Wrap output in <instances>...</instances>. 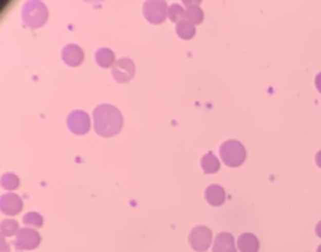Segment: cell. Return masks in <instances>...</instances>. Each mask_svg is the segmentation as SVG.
<instances>
[{"instance_id": "cell-1", "label": "cell", "mask_w": 321, "mask_h": 252, "mask_svg": "<svg viewBox=\"0 0 321 252\" xmlns=\"http://www.w3.org/2000/svg\"><path fill=\"white\" fill-rule=\"evenodd\" d=\"M93 127L101 137H115L123 128V115L113 104H99L93 110Z\"/></svg>"}, {"instance_id": "cell-2", "label": "cell", "mask_w": 321, "mask_h": 252, "mask_svg": "<svg viewBox=\"0 0 321 252\" xmlns=\"http://www.w3.org/2000/svg\"><path fill=\"white\" fill-rule=\"evenodd\" d=\"M49 18L47 5L41 0H28L22 9V21L28 28H42Z\"/></svg>"}, {"instance_id": "cell-3", "label": "cell", "mask_w": 321, "mask_h": 252, "mask_svg": "<svg viewBox=\"0 0 321 252\" xmlns=\"http://www.w3.org/2000/svg\"><path fill=\"white\" fill-rule=\"evenodd\" d=\"M220 156L227 167H240L246 161V148L236 140H227L220 146Z\"/></svg>"}, {"instance_id": "cell-4", "label": "cell", "mask_w": 321, "mask_h": 252, "mask_svg": "<svg viewBox=\"0 0 321 252\" xmlns=\"http://www.w3.org/2000/svg\"><path fill=\"white\" fill-rule=\"evenodd\" d=\"M143 15L150 24H161L168 16V5L163 0H147L143 4Z\"/></svg>"}, {"instance_id": "cell-5", "label": "cell", "mask_w": 321, "mask_h": 252, "mask_svg": "<svg viewBox=\"0 0 321 252\" xmlns=\"http://www.w3.org/2000/svg\"><path fill=\"white\" fill-rule=\"evenodd\" d=\"M67 127L73 134L84 135L90 129V117L82 109H74L68 114Z\"/></svg>"}, {"instance_id": "cell-6", "label": "cell", "mask_w": 321, "mask_h": 252, "mask_svg": "<svg viewBox=\"0 0 321 252\" xmlns=\"http://www.w3.org/2000/svg\"><path fill=\"white\" fill-rule=\"evenodd\" d=\"M188 241L191 247L197 252H204L210 248L212 241V231L206 226H196L190 232Z\"/></svg>"}, {"instance_id": "cell-7", "label": "cell", "mask_w": 321, "mask_h": 252, "mask_svg": "<svg viewBox=\"0 0 321 252\" xmlns=\"http://www.w3.org/2000/svg\"><path fill=\"white\" fill-rule=\"evenodd\" d=\"M136 74L135 62L130 58H119L112 67V75L118 83H128Z\"/></svg>"}, {"instance_id": "cell-8", "label": "cell", "mask_w": 321, "mask_h": 252, "mask_svg": "<svg viewBox=\"0 0 321 252\" xmlns=\"http://www.w3.org/2000/svg\"><path fill=\"white\" fill-rule=\"evenodd\" d=\"M41 241V235L30 227H23L15 235V242L21 250H35Z\"/></svg>"}, {"instance_id": "cell-9", "label": "cell", "mask_w": 321, "mask_h": 252, "mask_svg": "<svg viewBox=\"0 0 321 252\" xmlns=\"http://www.w3.org/2000/svg\"><path fill=\"white\" fill-rule=\"evenodd\" d=\"M23 209L22 198L15 193H4L0 197V211L7 216H15Z\"/></svg>"}, {"instance_id": "cell-10", "label": "cell", "mask_w": 321, "mask_h": 252, "mask_svg": "<svg viewBox=\"0 0 321 252\" xmlns=\"http://www.w3.org/2000/svg\"><path fill=\"white\" fill-rule=\"evenodd\" d=\"M62 59L67 66L79 67L84 61V52L79 45L67 44L62 49Z\"/></svg>"}, {"instance_id": "cell-11", "label": "cell", "mask_w": 321, "mask_h": 252, "mask_svg": "<svg viewBox=\"0 0 321 252\" xmlns=\"http://www.w3.org/2000/svg\"><path fill=\"white\" fill-rule=\"evenodd\" d=\"M204 198L207 203L214 207L222 206L226 201V192L220 185H211L204 189Z\"/></svg>"}, {"instance_id": "cell-12", "label": "cell", "mask_w": 321, "mask_h": 252, "mask_svg": "<svg viewBox=\"0 0 321 252\" xmlns=\"http://www.w3.org/2000/svg\"><path fill=\"white\" fill-rule=\"evenodd\" d=\"M212 252H237L234 236L229 232H220L215 239Z\"/></svg>"}, {"instance_id": "cell-13", "label": "cell", "mask_w": 321, "mask_h": 252, "mask_svg": "<svg viewBox=\"0 0 321 252\" xmlns=\"http://www.w3.org/2000/svg\"><path fill=\"white\" fill-rule=\"evenodd\" d=\"M237 246L241 252H258L260 250L258 239L254 234H250V232L240 235L237 240Z\"/></svg>"}, {"instance_id": "cell-14", "label": "cell", "mask_w": 321, "mask_h": 252, "mask_svg": "<svg viewBox=\"0 0 321 252\" xmlns=\"http://www.w3.org/2000/svg\"><path fill=\"white\" fill-rule=\"evenodd\" d=\"M96 63L101 68H110L116 63V54L109 48H99L95 54Z\"/></svg>"}, {"instance_id": "cell-15", "label": "cell", "mask_w": 321, "mask_h": 252, "mask_svg": "<svg viewBox=\"0 0 321 252\" xmlns=\"http://www.w3.org/2000/svg\"><path fill=\"white\" fill-rule=\"evenodd\" d=\"M201 168L206 175H212L220 169V161L212 152H207L201 158Z\"/></svg>"}, {"instance_id": "cell-16", "label": "cell", "mask_w": 321, "mask_h": 252, "mask_svg": "<svg viewBox=\"0 0 321 252\" xmlns=\"http://www.w3.org/2000/svg\"><path fill=\"white\" fill-rule=\"evenodd\" d=\"M204 14L203 10L198 5H190L186 7V13H184V21L190 22L193 25L201 24L203 22Z\"/></svg>"}, {"instance_id": "cell-17", "label": "cell", "mask_w": 321, "mask_h": 252, "mask_svg": "<svg viewBox=\"0 0 321 252\" xmlns=\"http://www.w3.org/2000/svg\"><path fill=\"white\" fill-rule=\"evenodd\" d=\"M176 33L183 41H190V39H192L195 36L196 28L190 22L182 21L176 24Z\"/></svg>"}, {"instance_id": "cell-18", "label": "cell", "mask_w": 321, "mask_h": 252, "mask_svg": "<svg viewBox=\"0 0 321 252\" xmlns=\"http://www.w3.org/2000/svg\"><path fill=\"white\" fill-rule=\"evenodd\" d=\"M21 230L18 226V222L15 220H3L0 223V231H2L3 237H11L14 235L18 234V231Z\"/></svg>"}, {"instance_id": "cell-19", "label": "cell", "mask_w": 321, "mask_h": 252, "mask_svg": "<svg viewBox=\"0 0 321 252\" xmlns=\"http://www.w3.org/2000/svg\"><path fill=\"white\" fill-rule=\"evenodd\" d=\"M23 223L30 228L32 227L39 228L43 226L44 220L43 217H42V215L38 214V212H28V214H25L24 217H23Z\"/></svg>"}, {"instance_id": "cell-20", "label": "cell", "mask_w": 321, "mask_h": 252, "mask_svg": "<svg viewBox=\"0 0 321 252\" xmlns=\"http://www.w3.org/2000/svg\"><path fill=\"white\" fill-rule=\"evenodd\" d=\"M3 188L8 189V191H14L21 185V180L18 178V176L14 173H4L2 176V180H0Z\"/></svg>"}, {"instance_id": "cell-21", "label": "cell", "mask_w": 321, "mask_h": 252, "mask_svg": "<svg viewBox=\"0 0 321 252\" xmlns=\"http://www.w3.org/2000/svg\"><path fill=\"white\" fill-rule=\"evenodd\" d=\"M184 13H186V9H183L181 4H177V3L171 4V7H168V18L173 23H180L184 21Z\"/></svg>"}, {"instance_id": "cell-22", "label": "cell", "mask_w": 321, "mask_h": 252, "mask_svg": "<svg viewBox=\"0 0 321 252\" xmlns=\"http://www.w3.org/2000/svg\"><path fill=\"white\" fill-rule=\"evenodd\" d=\"M2 252H23V250L18 247L15 241H10L8 242L5 240V237H3V247H2Z\"/></svg>"}, {"instance_id": "cell-23", "label": "cell", "mask_w": 321, "mask_h": 252, "mask_svg": "<svg viewBox=\"0 0 321 252\" xmlns=\"http://www.w3.org/2000/svg\"><path fill=\"white\" fill-rule=\"evenodd\" d=\"M315 86H316V89L321 93V72L315 77Z\"/></svg>"}, {"instance_id": "cell-24", "label": "cell", "mask_w": 321, "mask_h": 252, "mask_svg": "<svg viewBox=\"0 0 321 252\" xmlns=\"http://www.w3.org/2000/svg\"><path fill=\"white\" fill-rule=\"evenodd\" d=\"M315 162H316V165L321 168V151L317 152L316 156H315Z\"/></svg>"}, {"instance_id": "cell-25", "label": "cell", "mask_w": 321, "mask_h": 252, "mask_svg": "<svg viewBox=\"0 0 321 252\" xmlns=\"http://www.w3.org/2000/svg\"><path fill=\"white\" fill-rule=\"evenodd\" d=\"M315 232H316L317 236H319L320 239H321V221H319V222H317L316 227H315Z\"/></svg>"}, {"instance_id": "cell-26", "label": "cell", "mask_w": 321, "mask_h": 252, "mask_svg": "<svg viewBox=\"0 0 321 252\" xmlns=\"http://www.w3.org/2000/svg\"><path fill=\"white\" fill-rule=\"evenodd\" d=\"M317 252H321V245L317 247Z\"/></svg>"}]
</instances>
